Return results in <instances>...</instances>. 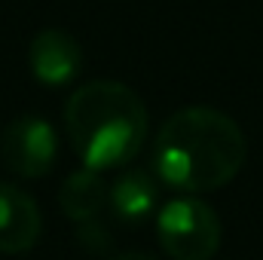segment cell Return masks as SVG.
I'll use <instances>...</instances> for the list:
<instances>
[{"instance_id":"6da1fadb","label":"cell","mask_w":263,"mask_h":260,"mask_svg":"<svg viewBox=\"0 0 263 260\" xmlns=\"http://www.w3.org/2000/svg\"><path fill=\"white\" fill-rule=\"evenodd\" d=\"M248 141L239 123L214 107H184L172 114L153 141V175L181 193H211L227 187L245 165Z\"/></svg>"},{"instance_id":"7a4b0ae2","label":"cell","mask_w":263,"mask_h":260,"mask_svg":"<svg viewBox=\"0 0 263 260\" xmlns=\"http://www.w3.org/2000/svg\"><path fill=\"white\" fill-rule=\"evenodd\" d=\"M65 126L83 165L95 172L123 169L144 147L147 107L126 83L92 80L70 92Z\"/></svg>"},{"instance_id":"3957f363","label":"cell","mask_w":263,"mask_h":260,"mask_svg":"<svg viewBox=\"0 0 263 260\" xmlns=\"http://www.w3.org/2000/svg\"><path fill=\"white\" fill-rule=\"evenodd\" d=\"M156 239L172 260H211L220 248L223 230L208 202L184 193L159 208Z\"/></svg>"},{"instance_id":"277c9868","label":"cell","mask_w":263,"mask_h":260,"mask_svg":"<svg viewBox=\"0 0 263 260\" xmlns=\"http://www.w3.org/2000/svg\"><path fill=\"white\" fill-rule=\"evenodd\" d=\"M0 159L18 178H43L59 159V135L43 117H15L0 132Z\"/></svg>"},{"instance_id":"5b68a950","label":"cell","mask_w":263,"mask_h":260,"mask_svg":"<svg viewBox=\"0 0 263 260\" xmlns=\"http://www.w3.org/2000/svg\"><path fill=\"white\" fill-rule=\"evenodd\" d=\"M31 73L43 86H65L83 67L80 43L62 28H43L28 46Z\"/></svg>"},{"instance_id":"8992f818","label":"cell","mask_w":263,"mask_h":260,"mask_svg":"<svg viewBox=\"0 0 263 260\" xmlns=\"http://www.w3.org/2000/svg\"><path fill=\"white\" fill-rule=\"evenodd\" d=\"M43 233V217L34 196L0 184V254H28Z\"/></svg>"},{"instance_id":"52a82bcc","label":"cell","mask_w":263,"mask_h":260,"mask_svg":"<svg viewBox=\"0 0 263 260\" xmlns=\"http://www.w3.org/2000/svg\"><path fill=\"white\" fill-rule=\"evenodd\" d=\"M159 202V184L150 172L144 169H129L123 172L110 190H107V205L114 211V217H120L123 224H141Z\"/></svg>"},{"instance_id":"ba28073f","label":"cell","mask_w":263,"mask_h":260,"mask_svg":"<svg viewBox=\"0 0 263 260\" xmlns=\"http://www.w3.org/2000/svg\"><path fill=\"white\" fill-rule=\"evenodd\" d=\"M107 184L101 178V172L83 165L77 172H70L65 181H62V190H59V205L65 211V217L70 220H89V217H98V211L107 205Z\"/></svg>"},{"instance_id":"9c48e42d","label":"cell","mask_w":263,"mask_h":260,"mask_svg":"<svg viewBox=\"0 0 263 260\" xmlns=\"http://www.w3.org/2000/svg\"><path fill=\"white\" fill-rule=\"evenodd\" d=\"M77 242H80V248H83L86 254H107L110 245H114V236H110V230H107L104 220L89 217V220H80V227H77Z\"/></svg>"},{"instance_id":"30bf717a","label":"cell","mask_w":263,"mask_h":260,"mask_svg":"<svg viewBox=\"0 0 263 260\" xmlns=\"http://www.w3.org/2000/svg\"><path fill=\"white\" fill-rule=\"evenodd\" d=\"M114 260H159V257H153L147 251H126V254H117Z\"/></svg>"}]
</instances>
